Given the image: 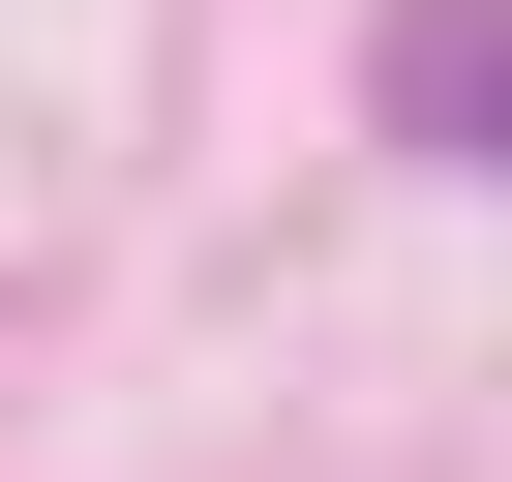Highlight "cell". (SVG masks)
I'll use <instances>...</instances> for the list:
<instances>
[{"label":"cell","instance_id":"1","mask_svg":"<svg viewBox=\"0 0 512 482\" xmlns=\"http://www.w3.org/2000/svg\"><path fill=\"white\" fill-rule=\"evenodd\" d=\"M362 61H392V121H452V151L512 181V0H392Z\"/></svg>","mask_w":512,"mask_h":482}]
</instances>
